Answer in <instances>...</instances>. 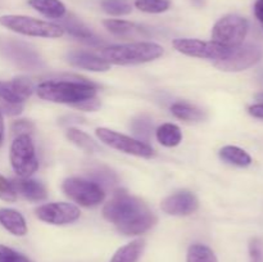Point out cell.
Returning <instances> with one entry per match:
<instances>
[{"mask_svg": "<svg viewBox=\"0 0 263 262\" xmlns=\"http://www.w3.org/2000/svg\"><path fill=\"white\" fill-rule=\"evenodd\" d=\"M103 216L125 235H140L152 229L157 218L148 205L125 190H116L103 208Z\"/></svg>", "mask_w": 263, "mask_h": 262, "instance_id": "cell-1", "label": "cell"}, {"mask_svg": "<svg viewBox=\"0 0 263 262\" xmlns=\"http://www.w3.org/2000/svg\"><path fill=\"white\" fill-rule=\"evenodd\" d=\"M36 91L39 98L48 102L76 105L77 103L95 98L97 86L82 77H77L66 81L50 80V81L41 82Z\"/></svg>", "mask_w": 263, "mask_h": 262, "instance_id": "cell-2", "label": "cell"}, {"mask_svg": "<svg viewBox=\"0 0 263 262\" xmlns=\"http://www.w3.org/2000/svg\"><path fill=\"white\" fill-rule=\"evenodd\" d=\"M163 54V48L156 43H131L122 45L108 46L103 49L102 58L108 63L117 66H130V64L148 63L159 58Z\"/></svg>", "mask_w": 263, "mask_h": 262, "instance_id": "cell-3", "label": "cell"}, {"mask_svg": "<svg viewBox=\"0 0 263 262\" xmlns=\"http://www.w3.org/2000/svg\"><path fill=\"white\" fill-rule=\"evenodd\" d=\"M0 25L21 35L35 36V38L57 39L63 36L64 33L63 28L57 23L36 20L27 15H2Z\"/></svg>", "mask_w": 263, "mask_h": 262, "instance_id": "cell-4", "label": "cell"}, {"mask_svg": "<svg viewBox=\"0 0 263 262\" xmlns=\"http://www.w3.org/2000/svg\"><path fill=\"white\" fill-rule=\"evenodd\" d=\"M0 54L25 71H40L45 67L40 54L25 41L0 38Z\"/></svg>", "mask_w": 263, "mask_h": 262, "instance_id": "cell-5", "label": "cell"}, {"mask_svg": "<svg viewBox=\"0 0 263 262\" xmlns=\"http://www.w3.org/2000/svg\"><path fill=\"white\" fill-rule=\"evenodd\" d=\"M249 30V22L247 18L238 14H228L216 22L212 28V41L234 49L241 45Z\"/></svg>", "mask_w": 263, "mask_h": 262, "instance_id": "cell-6", "label": "cell"}, {"mask_svg": "<svg viewBox=\"0 0 263 262\" xmlns=\"http://www.w3.org/2000/svg\"><path fill=\"white\" fill-rule=\"evenodd\" d=\"M10 163L20 177H30L39 167L35 145L30 135H21L10 145Z\"/></svg>", "mask_w": 263, "mask_h": 262, "instance_id": "cell-7", "label": "cell"}, {"mask_svg": "<svg viewBox=\"0 0 263 262\" xmlns=\"http://www.w3.org/2000/svg\"><path fill=\"white\" fill-rule=\"evenodd\" d=\"M62 188L69 199L79 203L82 207H95L102 203L105 197L104 189L91 180L69 177L64 180Z\"/></svg>", "mask_w": 263, "mask_h": 262, "instance_id": "cell-8", "label": "cell"}, {"mask_svg": "<svg viewBox=\"0 0 263 262\" xmlns=\"http://www.w3.org/2000/svg\"><path fill=\"white\" fill-rule=\"evenodd\" d=\"M172 45L180 53L194 58L210 59L218 62L230 54L231 49L225 48L215 41H202L198 39H175Z\"/></svg>", "mask_w": 263, "mask_h": 262, "instance_id": "cell-9", "label": "cell"}, {"mask_svg": "<svg viewBox=\"0 0 263 262\" xmlns=\"http://www.w3.org/2000/svg\"><path fill=\"white\" fill-rule=\"evenodd\" d=\"M98 139L105 145L110 146L113 149L123 152V153L133 154L136 157H144V158H151L154 154L153 148L146 143L133 139L130 136H126L123 134L117 133V131L109 130L105 127H99L95 131Z\"/></svg>", "mask_w": 263, "mask_h": 262, "instance_id": "cell-10", "label": "cell"}, {"mask_svg": "<svg viewBox=\"0 0 263 262\" xmlns=\"http://www.w3.org/2000/svg\"><path fill=\"white\" fill-rule=\"evenodd\" d=\"M262 58V49L256 44H241L231 49L225 59L215 62V66L221 71L239 72L248 69L258 63Z\"/></svg>", "mask_w": 263, "mask_h": 262, "instance_id": "cell-11", "label": "cell"}, {"mask_svg": "<svg viewBox=\"0 0 263 262\" xmlns=\"http://www.w3.org/2000/svg\"><path fill=\"white\" fill-rule=\"evenodd\" d=\"M36 216L51 225H67L79 220L81 212L79 207L71 203L54 202L36 208Z\"/></svg>", "mask_w": 263, "mask_h": 262, "instance_id": "cell-12", "label": "cell"}, {"mask_svg": "<svg viewBox=\"0 0 263 262\" xmlns=\"http://www.w3.org/2000/svg\"><path fill=\"white\" fill-rule=\"evenodd\" d=\"M199 207L197 197L190 192H179L164 198L161 208L167 215L187 216L194 213Z\"/></svg>", "mask_w": 263, "mask_h": 262, "instance_id": "cell-13", "label": "cell"}, {"mask_svg": "<svg viewBox=\"0 0 263 262\" xmlns=\"http://www.w3.org/2000/svg\"><path fill=\"white\" fill-rule=\"evenodd\" d=\"M33 91L32 81L27 77H15L12 81H0V100L22 104Z\"/></svg>", "mask_w": 263, "mask_h": 262, "instance_id": "cell-14", "label": "cell"}, {"mask_svg": "<svg viewBox=\"0 0 263 262\" xmlns=\"http://www.w3.org/2000/svg\"><path fill=\"white\" fill-rule=\"evenodd\" d=\"M62 28L64 31L69 33L71 36L76 38L77 40H81L84 43L89 44V45L94 46H102L104 45V41L100 40L99 36L95 35L91 30H90L87 26H85L81 21L77 20L74 15H64L63 18H61V23H59Z\"/></svg>", "mask_w": 263, "mask_h": 262, "instance_id": "cell-15", "label": "cell"}, {"mask_svg": "<svg viewBox=\"0 0 263 262\" xmlns=\"http://www.w3.org/2000/svg\"><path fill=\"white\" fill-rule=\"evenodd\" d=\"M67 61L77 68L87 69L91 72L108 71L110 64L105 59L84 50H73L67 54Z\"/></svg>", "mask_w": 263, "mask_h": 262, "instance_id": "cell-16", "label": "cell"}, {"mask_svg": "<svg viewBox=\"0 0 263 262\" xmlns=\"http://www.w3.org/2000/svg\"><path fill=\"white\" fill-rule=\"evenodd\" d=\"M12 186L15 193L22 195L23 198L33 202H40L46 199V189L40 181L30 179V177H20V179L12 180Z\"/></svg>", "mask_w": 263, "mask_h": 262, "instance_id": "cell-17", "label": "cell"}, {"mask_svg": "<svg viewBox=\"0 0 263 262\" xmlns=\"http://www.w3.org/2000/svg\"><path fill=\"white\" fill-rule=\"evenodd\" d=\"M0 225L13 235L23 236L27 233V225L18 211L10 208H0Z\"/></svg>", "mask_w": 263, "mask_h": 262, "instance_id": "cell-18", "label": "cell"}, {"mask_svg": "<svg viewBox=\"0 0 263 262\" xmlns=\"http://www.w3.org/2000/svg\"><path fill=\"white\" fill-rule=\"evenodd\" d=\"M28 5L45 17L53 20H61L67 14L66 5L61 0H28Z\"/></svg>", "mask_w": 263, "mask_h": 262, "instance_id": "cell-19", "label": "cell"}, {"mask_svg": "<svg viewBox=\"0 0 263 262\" xmlns=\"http://www.w3.org/2000/svg\"><path fill=\"white\" fill-rule=\"evenodd\" d=\"M144 247H145V243H144L143 239H136V240L121 247L113 254L110 262H138L141 253H143Z\"/></svg>", "mask_w": 263, "mask_h": 262, "instance_id": "cell-20", "label": "cell"}, {"mask_svg": "<svg viewBox=\"0 0 263 262\" xmlns=\"http://www.w3.org/2000/svg\"><path fill=\"white\" fill-rule=\"evenodd\" d=\"M103 25L105 26V28L110 33L116 36H121V38L138 35V33H141L144 31L143 27H140V26L125 20H105Z\"/></svg>", "mask_w": 263, "mask_h": 262, "instance_id": "cell-21", "label": "cell"}, {"mask_svg": "<svg viewBox=\"0 0 263 262\" xmlns=\"http://www.w3.org/2000/svg\"><path fill=\"white\" fill-rule=\"evenodd\" d=\"M157 139L164 146H176L181 143L182 133L180 127L175 123H163L157 128Z\"/></svg>", "mask_w": 263, "mask_h": 262, "instance_id": "cell-22", "label": "cell"}, {"mask_svg": "<svg viewBox=\"0 0 263 262\" xmlns=\"http://www.w3.org/2000/svg\"><path fill=\"white\" fill-rule=\"evenodd\" d=\"M222 161L238 167H247L252 163V157L244 149L234 145H226L220 151Z\"/></svg>", "mask_w": 263, "mask_h": 262, "instance_id": "cell-23", "label": "cell"}, {"mask_svg": "<svg viewBox=\"0 0 263 262\" xmlns=\"http://www.w3.org/2000/svg\"><path fill=\"white\" fill-rule=\"evenodd\" d=\"M67 138L69 139V141L77 145L79 148H81L82 151L87 152V153H95V152H99V145L87 135L84 131L79 130V128L69 127L66 133Z\"/></svg>", "mask_w": 263, "mask_h": 262, "instance_id": "cell-24", "label": "cell"}, {"mask_svg": "<svg viewBox=\"0 0 263 262\" xmlns=\"http://www.w3.org/2000/svg\"><path fill=\"white\" fill-rule=\"evenodd\" d=\"M171 112L174 113L175 117L180 118L182 121H200L204 118V113L197 108L195 105L189 104L185 102H177L171 105Z\"/></svg>", "mask_w": 263, "mask_h": 262, "instance_id": "cell-25", "label": "cell"}, {"mask_svg": "<svg viewBox=\"0 0 263 262\" xmlns=\"http://www.w3.org/2000/svg\"><path fill=\"white\" fill-rule=\"evenodd\" d=\"M89 177L91 179V181L97 182L100 188H103L105 192V189H110V188L115 186L117 184L118 179L117 175L113 171H110L107 167H97V169H92L89 172Z\"/></svg>", "mask_w": 263, "mask_h": 262, "instance_id": "cell-26", "label": "cell"}, {"mask_svg": "<svg viewBox=\"0 0 263 262\" xmlns=\"http://www.w3.org/2000/svg\"><path fill=\"white\" fill-rule=\"evenodd\" d=\"M186 262H218L215 252L204 244H193L189 247Z\"/></svg>", "mask_w": 263, "mask_h": 262, "instance_id": "cell-27", "label": "cell"}, {"mask_svg": "<svg viewBox=\"0 0 263 262\" xmlns=\"http://www.w3.org/2000/svg\"><path fill=\"white\" fill-rule=\"evenodd\" d=\"M134 135L138 138V140L146 143L151 140L152 131H153V122L149 117H140L135 120L131 125Z\"/></svg>", "mask_w": 263, "mask_h": 262, "instance_id": "cell-28", "label": "cell"}, {"mask_svg": "<svg viewBox=\"0 0 263 262\" xmlns=\"http://www.w3.org/2000/svg\"><path fill=\"white\" fill-rule=\"evenodd\" d=\"M102 9L110 15L130 14L133 7L127 0H102Z\"/></svg>", "mask_w": 263, "mask_h": 262, "instance_id": "cell-29", "label": "cell"}, {"mask_svg": "<svg viewBox=\"0 0 263 262\" xmlns=\"http://www.w3.org/2000/svg\"><path fill=\"white\" fill-rule=\"evenodd\" d=\"M170 0H135V7L140 12L152 13V14H158L168 10Z\"/></svg>", "mask_w": 263, "mask_h": 262, "instance_id": "cell-30", "label": "cell"}, {"mask_svg": "<svg viewBox=\"0 0 263 262\" xmlns=\"http://www.w3.org/2000/svg\"><path fill=\"white\" fill-rule=\"evenodd\" d=\"M0 262H32L25 254L0 244Z\"/></svg>", "mask_w": 263, "mask_h": 262, "instance_id": "cell-31", "label": "cell"}, {"mask_svg": "<svg viewBox=\"0 0 263 262\" xmlns=\"http://www.w3.org/2000/svg\"><path fill=\"white\" fill-rule=\"evenodd\" d=\"M0 199L7 202H14L17 199V193L12 186V182L0 175Z\"/></svg>", "mask_w": 263, "mask_h": 262, "instance_id": "cell-32", "label": "cell"}, {"mask_svg": "<svg viewBox=\"0 0 263 262\" xmlns=\"http://www.w3.org/2000/svg\"><path fill=\"white\" fill-rule=\"evenodd\" d=\"M33 130H35V126L31 121L27 120H18L12 125V134L15 135V138L21 135H31Z\"/></svg>", "mask_w": 263, "mask_h": 262, "instance_id": "cell-33", "label": "cell"}, {"mask_svg": "<svg viewBox=\"0 0 263 262\" xmlns=\"http://www.w3.org/2000/svg\"><path fill=\"white\" fill-rule=\"evenodd\" d=\"M249 258L251 262H263V249L259 239L253 238L249 241Z\"/></svg>", "mask_w": 263, "mask_h": 262, "instance_id": "cell-34", "label": "cell"}, {"mask_svg": "<svg viewBox=\"0 0 263 262\" xmlns=\"http://www.w3.org/2000/svg\"><path fill=\"white\" fill-rule=\"evenodd\" d=\"M0 108H2L3 113H7L8 116H17L22 112L23 105L15 104V103H8L0 100Z\"/></svg>", "mask_w": 263, "mask_h": 262, "instance_id": "cell-35", "label": "cell"}, {"mask_svg": "<svg viewBox=\"0 0 263 262\" xmlns=\"http://www.w3.org/2000/svg\"><path fill=\"white\" fill-rule=\"evenodd\" d=\"M76 108L82 110H89V112H92V110H97L98 108L100 107V103L97 98H91V99H86L84 102H80L74 105Z\"/></svg>", "mask_w": 263, "mask_h": 262, "instance_id": "cell-36", "label": "cell"}, {"mask_svg": "<svg viewBox=\"0 0 263 262\" xmlns=\"http://www.w3.org/2000/svg\"><path fill=\"white\" fill-rule=\"evenodd\" d=\"M84 122V118L80 117L77 115H68V116H64L59 120V123L61 125H72V123H82Z\"/></svg>", "mask_w": 263, "mask_h": 262, "instance_id": "cell-37", "label": "cell"}, {"mask_svg": "<svg viewBox=\"0 0 263 262\" xmlns=\"http://www.w3.org/2000/svg\"><path fill=\"white\" fill-rule=\"evenodd\" d=\"M249 115L253 116V117L259 118V120H263V103H257V104L251 105L248 108Z\"/></svg>", "mask_w": 263, "mask_h": 262, "instance_id": "cell-38", "label": "cell"}, {"mask_svg": "<svg viewBox=\"0 0 263 262\" xmlns=\"http://www.w3.org/2000/svg\"><path fill=\"white\" fill-rule=\"evenodd\" d=\"M254 14H256L257 20L263 25V0H257L254 4Z\"/></svg>", "mask_w": 263, "mask_h": 262, "instance_id": "cell-39", "label": "cell"}, {"mask_svg": "<svg viewBox=\"0 0 263 262\" xmlns=\"http://www.w3.org/2000/svg\"><path fill=\"white\" fill-rule=\"evenodd\" d=\"M4 141V116H3V110L0 108V145Z\"/></svg>", "mask_w": 263, "mask_h": 262, "instance_id": "cell-40", "label": "cell"}, {"mask_svg": "<svg viewBox=\"0 0 263 262\" xmlns=\"http://www.w3.org/2000/svg\"><path fill=\"white\" fill-rule=\"evenodd\" d=\"M193 3H194L195 5H198V7H203L205 3V0H192Z\"/></svg>", "mask_w": 263, "mask_h": 262, "instance_id": "cell-41", "label": "cell"}, {"mask_svg": "<svg viewBox=\"0 0 263 262\" xmlns=\"http://www.w3.org/2000/svg\"><path fill=\"white\" fill-rule=\"evenodd\" d=\"M256 99L261 100V102L263 103V92H258V94H256Z\"/></svg>", "mask_w": 263, "mask_h": 262, "instance_id": "cell-42", "label": "cell"}, {"mask_svg": "<svg viewBox=\"0 0 263 262\" xmlns=\"http://www.w3.org/2000/svg\"><path fill=\"white\" fill-rule=\"evenodd\" d=\"M262 26H263V25H262Z\"/></svg>", "mask_w": 263, "mask_h": 262, "instance_id": "cell-43", "label": "cell"}]
</instances>
